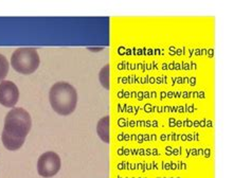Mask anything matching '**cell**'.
Here are the masks:
<instances>
[{"instance_id":"cell-8","label":"cell","mask_w":251,"mask_h":178,"mask_svg":"<svg viewBox=\"0 0 251 178\" xmlns=\"http://www.w3.org/2000/svg\"><path fill=\"white\" fill-rule=\"evenodd\" d=\"M10 64L8 58H6L3 54L0 53V82L4 81V78L9 75Z\"/></svg>"},{"instance_id":"cell-4","label":"cell","mask_w":251,"mask_h":178,"mask_svg":"<svg viewBox=\"0 0 251 178\" xmlns=\"http://www.w3.org/2000/svg\"><path fill=\"white\" fill-rule=\"evenodd\" d=\"M62 168V160L55 152H46L39 156L37 160V173L43 178L55 176Z\"/></svg>"},{"instance_id":"cell-7","label":"cell","mask_w":251,"mask_h":178,"mask_svg":"<svg viewBox=\"0 0 251 178\" xmlns=\"http://www.w3.org/2000/svg\"><path fill=\"white\" fill-rule=\"evenodd\" d=\"M109 75H110V68H109V65L106 64L100 70V72H99V80H100L102 87L105 88V89H107V90L110 88Z\"/></svg>"},{"instance_id":"cell-2","label":"cell","mask_w":251,"mask_h":178,"mask_svg":"<svg viewBox=\"0 0 251 178\" xmlns=\"http://www.w3.org/2000/svg\"><path fill=\"white\" fill-rule=\"evenodd\" d=\"M32 127V118L23 107L12 108L4 118L2 134L25 140Z\"/></svg>"},{"instance_id":"cell-6","label":"cell","mask_w":251,"mask_h":178,"mask_svg":"<svg viewBox=\"0 0 251 178\" xmlns=\"http://www.w3.org/2000/svg\"><path fill=\"white\" fill-rule=\"evenodd\" d=\"M97 134L103 142L109 143V140H110V118H109V116H105L98 121Z\"/></svg>"},{"instance_id":"cell-5","label":"cell","mask_w":251,"mask_h":178,"mask_svg":"<svg viewBox=\"0 0 251 178\" xmlns=\"http://www.w3.org/2000/svg\"><path fill=\"white\" fill-rule=\"evenodd\" d=\"M19 100V89L12 81L0 82V104L4 107L14 108Z\"/></svg>"},{"instance_id":"cell-3","label":"cell","mask_w":251,"mask_h":178,"mask_svg":"<svg viewBox=\"0 0 251 178\" xmlns=\"http://www.w3.org/2000/svg\"><path fill=\"white\" fill-rule=\"evenodd\" d=\"M41 57L35 48L21 47L12 53L11 66L18 74L32 75L38 69Z\"/></svg>"},{"instance_id":"cell-1","label":"cell","mask_w":251,"mask_h":178,"mask_svg":"<svg viewBox=\"0 0 251 178\" xmlns=\"http://www.w3.org/2000/svg\"><path fill=\"white\" fill-rule=\"evenodd\" d=\"M77 91L68 82L61 81L52 85L49 102L52 109L59 116H69L77 106Z\"/></svg>"}]
</instances>
